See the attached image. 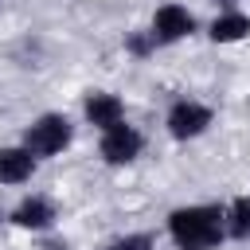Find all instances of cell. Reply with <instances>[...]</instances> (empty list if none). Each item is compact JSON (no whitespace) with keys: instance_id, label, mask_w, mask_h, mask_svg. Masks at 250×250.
<instances>
[{"instance_id":"cell-7","label":"cell","mask_w":250,"mask_h":250,"mask_svg":"<svg viewBox=\"0 0 250 250\" xmlns=\"http://www.w3.org/2000/svg\"><path fill=\"white\" fill-rule=\"evenodd\" d=\"M12 223L23 227V230H47V227L55 223V207H51L43 195H31V199H23V203L12 211Z\"/></svg>"},{"instance_id":"cell-10","label":"cell","mask_w":250,"mask_h":250,"mask_svg":"<svg viewBox=\"0 0 250 250\" xmlns=\"http://www.w3.org/2000/svg\"><path fill=\"white\" fill-rule=\"evenodd\" d=\"M223 227H227L230 238H250V195L230 203V211L223 215Z\"/></svg>"},{"instance_id":"cell-5","label":"cell","mask_w":250,"mask_h":250,"mask_svg":"<svg viewBox=\"0 0 250 250\" xmlns=\"http://www.w3.org/2000/svg\"><path fill=\"white\" fill-rule=\"evenodd\" d=\"M191 31H195V20H191V12L180 8V4H164V8L152 16V39H156V43H176V39H184V35H191Z\"/></svg>"},{"instance_id":"cell-3","label":"cell","mask_w":250,"mask_h":250,"mask_svg":"<svg viewBox=\"0 0 250 250\" xmlns=\"http://www.w3.org/2000/svg\"><path fill=\"white\" fill-rule=\"evenodd\" d=\"M102 133H105V137H102V156H105L109 164H129V160H137L145 137H141L133 125L117 121V125H109V129H102Z\"/></svg>"},{"instance_id":"cell-8","label":"cell","mask_w":250,"mask_h":250,"mask_svg":"<svg viewBox=\"0 0 250 250\" xmlns=\"http://www.w3.org/2000/svg\"><path fill=\"white\" fill-rule=\"evenodd\" d=\"M35 172V156L27 148H0V184H23Z\"/></svg>"},{"instance_id":"cell-2","label":"cell","mask_w":250,"mask_h":250,"mask_svg":"<svg viewBox=\"0 0 250 250\" xmlns=\"http://www.w3.org/2000/svg\"><path fill=\"white\" fill-rule=\"evenodd\" d=\"M66 145H70V121L59 117V113H43V117L31 121L27 133H23V148H27L31 156H55V152H62Z\"/></svg>"},{"instance_id":"cell-1","label":"cell","mask_w":250,"mask_h":250,"mask_svg":"<svg viewBox=\"0 0 250 250\" xmlns=\"http://www.w3.org/2000/svg\"><path fill=\"white\" fill-rule=\"evenodd\" d=\"M168 230L180 250H211L227 234L219 207H180L168 215Z\"/></svg>"},{"instance_id":"cell-13","label":"cell","mask_w":250,"mask_h":250,"mask_svg":"<svg viewBox=\"0 0 250 250\" xmlns=\"http://www.w3.org/2000/svg\"><path fill=\"white\" fill-rule=\"evenodd\" d=\"M219 4H234V0H219Z\"/></svg>"},{"instance_id":"cell-6","label":"cell","mask_w":250,"mask_h":250,"mask_svg":"<svg viewBox=\"0 0 250 250\" xmlns=\"http://www.w3.org/2000/svg\"><path fill=\"white\" fill-rule=\"evenodd\" d=\"M86 121L98 125V129H109V125H117V121H125L121 98H113V94H105V90H94V94L86 98Z\"/></svg>"},{"instance_id":"cell-12","label":"cell","mask_w":250,"mask_h":250,"mask_svg":"<svg viewBox=\"0 0 250 250\" xmlns=\"http://www.w3.org/2000/svg\"><path fill=\"white\" fill-rule=\"evenodd\" d=\"M109 250H152V238L148 234H125V238L109 242Z\"/></svg>"},{"instance_id":"cell-4","label":"cell","mask_w":250,"mask_h":250,"mask_svg":"<svg viewBox=\"0 0 250 250\" xmlns=\"http://www.w3.org/2000/svg\"><path fill=\"white\" fill-rule=\"evenodd\" d=\"M207 125H211V109L199 105V102H176V105L168 109V133H172L176 141L199 137Z\"/></svg>"},{"instance_id":"cell-9","label":"cell","mask_w":250,"mask_h":250,"mask_svg":"<svg viewBox=\"0 0 250 250\" xmlns=\"http://www.w3.org/2000/svg\"><path fill=\"white\" fill-rule=\"evenodd\" d=\"M250 31V16H242V12H223L215 23H211V39L215 43H234V39H242Z\"/></svg>"},{"instance_id":"cell-11","label":"cell","mask_w":250,"mask_h":250,"mask_svg":"<svg viewBox=\"0 0 250 250\" xmlns=\"http://www.w3.org/2000/svg\"><path fill=\"white\" fill-rule=\"evenodd\" d=\"M125 47H129L133 55H148V51L156 47V39H152V31H133V35L125 39Z\"/></svg>"}]
</instances>
